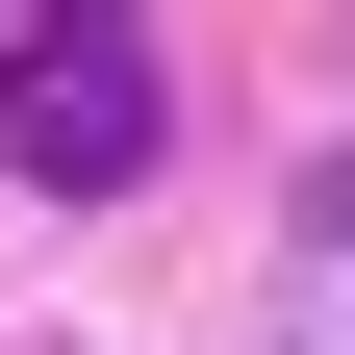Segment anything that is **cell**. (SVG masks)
<instances>
[{
	"label": "cell",
	"mask_w": 355,
	"mask_h": 355,
	"mask_svg": "<svg viewBox=\"0 0 355 355\" xmlns=\"http://www.w3.org/2000/svg\"><path fill=\"white\" fill-rule=\"evenodd\" d=\"M0 153L51 178V203H127V178L178 153V76H153V26H0Z\"/></svg>",
	"instance_id": "6da1fadb"
}]
</instances>
